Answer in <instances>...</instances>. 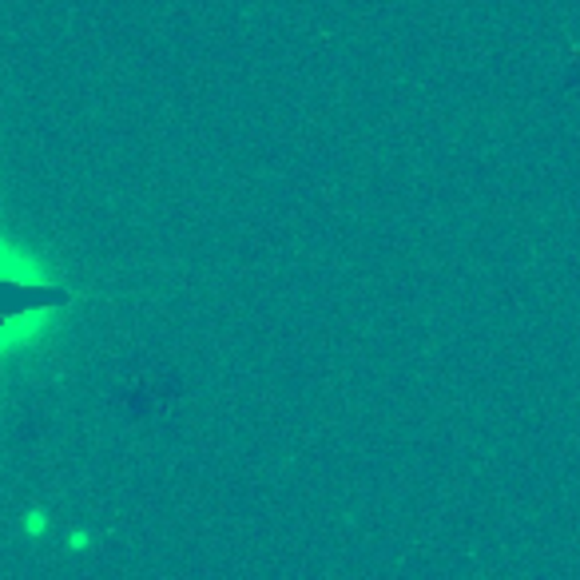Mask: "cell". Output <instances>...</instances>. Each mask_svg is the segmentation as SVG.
Masks as SVG:
<instances>
[{
  "instance_id": "cell-1",
  "label": "cell",
  "mask_w": 580,
  "mask_h": 580,
  "mask_svg": "<svg viewBox=\"0 0 580 580\" xmlns=\"http://www.w3.org/2000/svg\"><path fill=\"white\" fill-rule=\"evenodd\" d=\"M84 298L16 243H0V354L32 346L48 318Z\"/></svg>"
},
{
  "instance_id": "cell-2",
  "label": "cell",
  "mask_w": 580,
  "mask_h": 580,
  "mask_svg": "<svg viewBox=\"0 0 580 580\" xmlns=\"http://www.w3.org/2000/svg\"><path fill=\"white\" fill-rule=\"evenodd\" d=\"M24 533L44 536L48 533V509H28V513H24Z\"/></svg>"
},
{
  "instance_id": "cell-3",
  "label": "cell",
  "mask_w": 580,
  "mask_h": 580,
  "mask_svg": "<svg viewBox=\"0 0 580 580\" xmlns=\"http://www.w3.org/2000/svg\"><path fill=\"white\" fill-rule=\"evenodd\" d=\"M68 545H72V553H84V548L92 545V533L88 529H72V533H68Z\"/></svg>"
}]
</instances>
